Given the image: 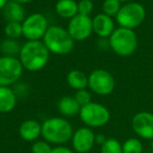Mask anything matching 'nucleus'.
<instances>
[{"label": "nucleus", "mask_w": 153, "mask_h": 153, "mask_svg": "<svg viewBox=\"0 0 153 153\" xmlns=\"http://www.w3.org/2000/svg\"><path fill=\"white\" fill-rule=\"evenodd\" d=\"M47 20L43 15L33 14L22 23V34L29 41H39L47 30Z\"/></svg>", "instance_id": "obj_9"}, {"label": "nucleus", "mask_w": 153, "mask_h": 153, "mask_svg": "<svg viewBox=\"0 0 153 153\" xmlns=\"http://www.w3.org/2000/svg\"><path fill=\"white\" fill-rule=\"evenodd\" d=\"M42 134V125L33 119L25 120L19 126V135L26 142L36 141Z\"/></svg>", "instance_id": "obj_14"}, {"label": "nucleus", "mask_w": 153, "mask_h": 153, "mask_svg": "<svg viewBox=\"0 0 153 153\" xmlns=\"http://www.w3.org/2000/svg\"><path fill=\"white\" fill-rule=\"evenodd\" d=\"M3 17L8 22L21 23L24 21V8L20 3L8 1L3 8Z\"/></svg>", "instance_id": "obj_15"}, {"label": "nucleus", "mask_w": 153, "mask_h": 153, "mask_svg": "<svg viewBox=\"0 0 153 153\" xmlns=\"http://www.w3.org/2000/svg\"><path fill=\"white\" fill-rule=\"evenodd\" d=\"M92 30V20L89 18V16L78 14L70 19L68 23L67 31L75 41L86 40L91 34Z\"/></svg>", "instance_id": "obj_10"}, {"label": "nucleus", "mask_w": 153, "mask_h": 153, "mask_svg": "<svg viewBox=\"0 0 153 153\" xmlns=\"http://www.w3.org/2000/svg\"><path fill=\"white\" fill-rule=\"evenodd\" d=\"M16 94L8 87H0V114L11 113L16 107Z\"/></svg>", "instance_id": "obj_16"}, {"label": "nucleus", "mask_w": 153, "mask_h": 153, "mask_svg": "<svg viewBox=\"0 0 153 153\" xmlns=\"http://www.w3.org/2000/svg\"><path fill=\"white\" fill-rule=\"evenodd\" d=\"M151 149H152V151H153V140L151 141Z\"/></svg>", "instance_id": "obj_33"}, {"label": "nucleus", "mask_w": 153, "mask_h": 153, "mask_svg": "<svg viewBox=\"0 0 153 153\" xmlns=\"http://www.w3.org/2000/svg\"><path fill=\"white\" fill-rule=\"evenodd\" d=\"M44 141L49 144H65L74 135V129L69 122L64 118L53 117L46 119L42 124V134Z\"/></svg>", "instance_id": "obj_2"}, {"label": "nucleus", "mask_w": 153, "mask_h": 153, "mask_svg": "<svg viewBox=\"0 0 153 153\" xmlns=\"http://www.w3.org/2000/svg\"><path fill=\"white\" fill-rule=\"evenodd\" d=\"M0 50L4 54V56L15 57L17 53H20L21 48L14 40H4L0 45Z\"/></svg>", "instance_id": "obj_21"}, {"label": "nucleus", "mask_w": 153, "mask_h": 153, "mask_svg": "<svg viewBox=\"0 0 153 153\" xmlns=\"http://www.w3.org/2000/svg\"><path fill=\"white\" fill-rule=\"evenodd\" d=\"M88 88L100 96L111 94L115 88V80L110 72L103 69L92 71L88 76Z\"/></svg>", "instance_id": "obj_7"}, {"label": "nucleus", "mask_w": 153, "mask_h": 153, "mask_svg": "<svg viewBox=\"0 0 153 153\" xmlns=\"http://www.w3.org/2000/svg\"><path fill=\"white\" fill-rule=\"evenodd\" d=\"M106 137H105L103 133H99V134H96V144H98V145L102 146L103 144L106 142Z\"/></svg>", "instance_id": "obj_29"}, {"label": "nucleus", "mask_w": 153, "mask_h": 153, "mask_svg": "<svg viewBox=\"0 0 153 153\" xmlns=\"http://www.w3.org/2000/svg\"><path fill=\"white\" fill-rule=\"evenodd\" d=\"M121 7V2L118 0H105L103 3V10L104 14L109 17L116 16L118 13L120 12Z\"/></svg>", "instance_id": "obj_23"}, {"label": "nucleus", "mask_w": 153, "mask_h": 153, "mask_svg": "<svg viewBox=\"0 0 153 153\" xmlns=\"http://www.w3.org/2000/svg\"><path fill=\"white\" fill-rule=\"evenodd\" d=\"M80 119L87 127H102L110 120V111L106 106L96 102L81 107L79 113Z\"/></svg>", "instance_id": "obj_6"}, {"label": "nucleus", "mask_w": 153, "mask_h": 153, "mask_svg": "<svg viewBox=\"0 0 153 153\" xmlns=\"http://www.w3.org/2000/svg\"><path fill=\"white\" fill-rule=\"evenodd\" d=\"M56 12L62 18H74L78 15V3L75 0H59L56 4Z\"/></svg>", "instance_id": "obj_18"}, {"label": "nucleus", "mask_w": 153, "mask_h": 153, "mask_svg": "<svg viewBox=\"0 0 153 153\" xmlns=\"http://www.w3.org/2000/svg\"><path fill=\"white\" fill-rule=\"evenodd\" d=\"M20 62L24 69L36 72L43 69L49 59V51L40 41H29L20 50Z\"/></svg>", "instance_id": "obj_1"}, {"label": "nucleus", "mask_w": 153, "mask_h": 153, "mask_svg": "<svg viewBox=\"0 0 153 153\" xmlns=\"http://www.w3.org/2000/svg\"><path fill=\"white\" fill-rule=\"evenodd\" d=\"M92 8H93V4L90 0H81L78 3V13L80 15L88 16L92 12Z\"/></svg>", "instance_id": "obj_27"}, {"label": "nucleus", "mask_w": 153, "mask_h": 153, "mask_svg": "<svg viewBox=\"0 0 153 153\" xmlns=\"http://www.w3.org/2000/svg\"><path fill=\"white\" fill-rule=\"evenodd\" d=\"M23 67L16 57H0V87H8L15 83L22 75Z\"/></svg>", "instance_id": "obj_8"}, {"label": "nucleus", "mask_w": 153, "mask_h": 153, "mask_svg": "<svg viewBox=\"0 0 153 153\" xmlns=\"http://www.w3.org/2000/svg\"><path fill=\"white\" fill-rule=\"evenodd\" d=\"M74 150L78 153H87L96 144V134L89 127H82L74 132L72 137Z\"/></svg>", "instance_id": "obj_12"}, {"label": "nucleus", "mask_w": 153, "mask_h": 153, "mask_svg": "<svg viewBox=\"0 0 153 153\" xmlns=\"http://www.w3.org/2000/svg\"><path fill=\"white\" fill-rule=\"evenodd\" d=\"M132 129L139 137L153 140V113L139 111L132 118Z\"/></svg>", "instance_id": "obj_11"}, {"label": "nucleus", "mask_w": 153, "mask_h": 153, "mask_svg": "<svg viewBox=\"0 0 153 153\" xmlns=\"http://www.w3.org/2000/svg\"><path fill=\"white\" fill-rule=\"evenodd\" d=\"M109 44L118 55L129 56L137 48V36L132 29L120 27L110 36Z\"/></svg>", "instance_id": "obj_4"}, {"label": "nucleus", "mask_w": 153, "mask_h": 153, "mask_svg": "<svg viewBox=\"0 0 153 153\" xmlns=\"http://www.w3.org/2000/svg\"><path fill=\"white\" fill-rule=\"evenodd\" d=\"M53 148L50 144L46 141H37L32 146V152L33 153H51Z\"/></svg>", "instance_id": "obj_26"}, {"label": "nucleus", "mask_w": 153, "mask_h": 153, "mask_svg": "<svg viewBox=\"0 0 153 153\" xmlns=\"http://www.w3.org/2000/svg\"><path fill=\"white\" fill-rule=\"evenodd\" d=\"M120 2H129L130 0H118Z\"/></svg>", "instance_id": "obj_32"}, {"label": "nucleus", "mask_w": 153, "mask_h": 153, "mask_svg": "<svg viewBox=\"0 0 153 153\" xmlns=\"http://www.w3.org/2000/svg\"><path fill=\"white\" fill-rule=\"evenodd\" d=\"M4 32L10 39H17L22 34V24L17 22H8L5 25Z\"/></svg>", "instance_id": "obj_24"}, {"label": "nucleus", "mask_w": 153, "mask_h": 153, "mask_svg": "<svg viewBox=\"0 0 153 153\" xmlns=\"http://www.w3.org/2000/svg\"><path fill=\"white\" fill-rule=\"evenodd\" d=\"M43 40L48 51L60 55L69 53L75 45V40L70 36L69 32L60 26L48 27Z\"/></svg>", "instance_id": "obj_3"}, {"label": "nucleus", "mask_w": 153, "mask_h": 153, "mask_svg": "<svg viewBox=\"0 0 153 153\" xmlns=\"http://www.w3.org/2000/svg\"><path fill=\"white\" fill-rule=\"evenodd\" d=\"M75 99L77 100V102L80 104V106L83 107L85 105L89 104L91 101V94L87 91V90H80L77 91L76 95H75Z\"/></svg>", "instance_id": "obj_25"}, {"label": "nucleus", "mask_w": 153, "mask_h": 153, "mask_svg": "<svg viewBox=\"0 0 153 153\" xmlns=\"http://www.w3.org/2000/svg\"><path fill=\"white\" fill-rule=\"evenodd\" d=\"M58 111L61 115L66 116V117H72L76 116L81 111V106L77 102L75 97L64 96L58 101Z\"/></svg>", "instance_id": "obj_17"}, {"label": "nucleus", "mask_w": 153, "mask_h": 153, "mask_svg": "<svg viewBox=\"0 0 153 153\" xmlns=\"http://www.w3.org/2000/svg\"><path fill=\"white\" fill-rule=\"evenodd\" d=\"M87 153H90V152H87Z\"/></svg>", "instance_id": "obj_34"}, {"label": "nucleus", "mask_w": 153, "mask_h": 153, "mask_svg": "<svg viewBox=\"0 0 153 153\" xmlns=\"http://www.w3.org/2000/svg\"><path fill=\"white\" fill-rule=\"evenodd\" d=\"M66 79L69 87L77 91L85 90L88 87V77L80 70H72L67 74Z\"/></svg>", "instance_id": "obj_19"}, {"label": "nucleus", "mask_w": 153, "mask_h": 153, "mask_svg": "<svg viewBox=\"0 0 153 153\" xmlns=\"http://www.w3.org/2000/svg\"><path fill=\"white\" fill-rule=\"evenodd\" d=\"M92 28L93 31L101 38H106L112 34L115 31V23L111 17L105 14L96 15L92 20Z\"/></svg>", "instance_id": "obj_13"}, {"label": "nucleus", "mask_w": 153, "mask_h": 153, "mask_svg": "<svg viewBox=\"0 0 153 153\" xmlns=\"http://www.w3.org/2000/svg\"><path fill=\"white\" fill-rule=\"evenodd\" d=\"M116 22L123 28L133 29L139 26L146 18L145 7L137 2H128L121 7L115 16Z\"/></svg>", "instance_id": "obj_5"}, {"label": "nucleus", "mask_w": 153, "mask_h": 153, "mask_svg": "<svg viewBox=\"0 0 153 153\" xmlns=\"http://www.w3.org/2000/svg\"><path fill=\"white\" fill-rule=\"evenodd\" d=\"M51 153H75L72 149L65 147V146H58L56 148H53Z\"/></svg>", "instance_id": "obj_28"}, {"label": "nucleus", "mask_w": 153, "mask_h": 153, "mask_svg": "<svg viewBox=\"0 0 153 153\" xmlns=\"http://www.w3.org/2000/svg\"><path fill=\"white\" fill-rule=\"evenodd\" d=\"M11 1H14V2H17V3L22 4V3H27V2L32 1V0H11Z\"/></svg>", "instance_id": "obj_31"}, {"label": "nucleus", "mask_w": 153, "mask_h": 153, "mask_svg": "<svg viewBox=\"0 0 153 153\" xmlns=\"http://www.w3.org/2000/svg\"><path fill=\"white\" fill-rule=\"evenodd\" d=\"M101 153H123L122 144L115 139H107L101 146Z\"/></svg>", "instance_id": "obj_22"}, {"label": "nucleus", "mask_w": 153, "mask_h": 153, "mask_svg": "<svg viewBox=\"0 0 153 153\" xmlns=\"http://www.w3.org/2000/svg\"><path fill=\"white\" fill-rule=\"evenodd\" d=\"M8 2V0H0V10H2V8L5 6Z\"/></svg>", "instance_id": "obj_30"}, {"label": "nucleus", "mask_w": 153, "mask_h": 153, "mask_svg": "<svg viewBox=\"0 0 153 153\" xmlns=\"http://www.w3.org/2000/svg\"><path fill=\"white\" fill-rule=\"evenodd\" d=\"M123 153H143L144 147L142 142L136 137H130L122 144Z\"/></svg>", "instance_id": "obj_20"}]
</instances>
